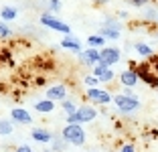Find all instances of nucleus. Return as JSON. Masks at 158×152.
Here are the masks:
<instances>
[{
	"label": "nucleus",
	"mask_w": 158,
	"mask_h": 152,
	"mask_svg": "<svg viewBox=\"0 0 158 152\" xmlns=\"http://www.w3.org/2000/svg\"><path fill=\"white\" fill-rule=\"evenodd\" d=\"M130 67L136 71V75H138V81H144L148 87L158 89V73L148 65V61H144V63H140V65L130 63Z\"/></svg>",
	"instance_id": "f257e3e1"
},
{
	"label": "nucleus",
	"mask_w": 158,
	"mask_h": 152,
	"mask_svg": "<svg viewBox=\"0 0 158 152\" xmlns=\"http://www.w3.org/2000/svg\"><path fill=\"white\" fill-rule=\"evenodd\" d=\"M61 136L65 138L67 144H73V146H83L85 144V130L81 124H67L61 132Z\"/></svg>",
	"instance_id": "f03ea898"
},
{
	"label": "nucleus",
	"mask_w": 158,
	"mask_h": 152,
	"mask_svg": "<svg viewBox=\"0 0 158 152\" xmlns=\"http://www.w3.org/2000/svg\"><path fill=\"white\" fill-rule=\"evenodd\" d=\"M98 118V110L93 106H81L77 108L75 114L67 116V124H87V122H93Z\"/></svg>",
	"instance_id": "7ed1b4c3"
},
{
	"label": "nucleus",
	"mask_w": 158,
	"mask_h": 152,
	"mask_svg": "<svg viewBox=\"0 0 158 152\" xmlns=\"http://www.w3.org/2000/svg\"><path fill=\"white\" fill-rule=\"evenodd\" d=\"M112 101L116 103V108L122 112V114H132V112H136L140 108L138 95H124V93H116Z\"/></svg>",
	"instance_id": "20e7f679"
},
{
	"label": "nucleus",
	"mask_w": 158,
	"mask_h": 152,
	"mask_svg": "<svg viewBox=\"0 0 158 152\" xmlns=\"http://www.w3.org/2000/svg\"><path fill=\"white\" fill-rule=\"evenodd\" d=\"M41 24H45L47 28H53L57 32H63V35H71V27L67 23H63L61 19H57L55 14L51 12H43L41 14Z\"/></svg>",
	"instance_id": "39448f33"
},
{
	"label": "nucleus",
	"mask_w": 158,
	"mask_h": 152,
	"mask_svg": "<svg viewBox=\"0 0 158 152\" xmlns=\"http://www.w3.org/2000/svg\"><path fill=\"white\" fill-rule=\"evenodd\" d=\"M85 97H87L91 103H95V106H107V103H112L114 95L107 89H102V87H89L87 91H85Z\"/></svg>",
	"instance_id": "423d86ee"
},
{
	"label": "nucleus",
	"mask_w": 158,
	"mask_h": 152,
	"mask_svg": "<svg viewBox=\"0 0 158 152\" xmlns=\"http://www.w3.org/2000/svg\"><path fill=\"white\" fill-rule=\"evenodd\" d=\"M120 59H122V53L118 47H103V49H99V61L106 63L107 67L116 65Z\"/></svg>",
	"instance_id": "0eeeda50"
},
{
	"label": "nucleus",
	"mask_w": 158,
	"mask_h": 152,
	"mask_svg": "<svg viewBox=\"0 0 158 152\" xmlns=\"http://www.w3.org/2000/svg\"><path fill=\"white\" fill-rule=\"evenodd\" d=\"M79 61H81L85 67H93L95 63H99V49L87 47L85 51H81V53H79Z\"/></svg>",
	"instance_id": "6e6552de"
},
{
	"label": "nucleus",
	"mask_w": 158,
	"mask_h": 152,
	"mask_svg": "<svg viewBox=\"0 0 158 152\" xmlns=\"http://www.w3.org/2000/svg\"><path fill=\"white\" fill-rule=\"evenodd\" d=\"M10 120L14 122V124H33V116L28 114L24 108H12V112H10Z\"/></svg>",
	"instance_id": "1a4fd4ad"
},
{
	"label": "nucleus",
	"mask_w": 158,
	"mask_h": 152,
	"mask_svg": "<svg viewBox=\"0 0 158 152\" xmlns=\"http://www.w3.org/2000/svg\"><path fill=\"white\" fill-rule=\"evenodd\" d=\"M65 97H67V87L63 85V83H57V85H53V87L47 89V99H51V101L59 99V101H63Z\"/></svg>",
	"instance_id": "9d476101"
},
{
	"label": "nucleus",
	"mask_w": 158,
	"mask_h": 152,
	"mask_svg": "<svg viewBox=\"0 0 158 152\" xmlns=\"http://www.w3.org/2000/svg\"><path fill=\"white\" fill-rule=\"evenodd\" d=\"M61 47L63 49H67V51H71V53H75V55H79L81 53V43H79V39H75L73 35H65V39L61 41Z\"/></svg>",
	"instance_id": "9b49d317"
},
{
	"label": "nucleus",
	"mask_w": 158,
	"mask_h": 152,
	"mask_svg": "<svg viewBox=\"0 0 158 152\" xmlns=\"http://www.w3.org/2000/svg\"><path fill=\"white\" fill-rule=\"evenodd\" d=\"M120 83L124 85V87H134V85H138V75H136V71L132 69H126L120 73Z\"/></svg>",
	"instance_id": "f8f14e48"
},
{
	"label": "nucleus",
	"mask_w": 158,
	"mask_h": 152,
	"mask_svg": "<svg viewBox=\"0 0 158 152\" xmlns=\"http://www.w3.org/2000/svg\"><path fill=\"white\" fill-rule=\"evenodd\" d=\"M31 136H33L35 142H41V144H47V142L53 140V132H49L47 128H35L31 132Z\"/></svg>",
	"instance_id": "ddd939ff"
},
{
	"label": "nucleus",
	"mask_w": 158,
	"mask_h": 152,
	"mask_svg": "<svg viewBox=\"0 0 158 152\" xmlns=\"http://www.w3.org/2000/svg\"><path fill=\"white\" fill-rule=\"evenodd\" d=\"M35 110L39 112V114H51L53 110H55V101L51 99H41L35 103Z\"/></svg>",
	"instance_id": "4468645a"
},
{
	"label": "nucleus",
	"mask_w": 158,
	"mask_h": 152,
	"mask_svg": "<svg viewBox=\"0 0 158 152\" xmlns=\"http://www.w3.org/2000/svg\"><path fill=\"white\" fill-rule=\"evenodd\" d=\"M19 16V10L14 8V6H4V8L0 10V19H2V23H8V20H14Z\"/></svg>",
	"instance_id": "2eb2a0df"
},
{
	"label": "nucleus",
	"mask_w": 158,
	"mask_h": 152,
	"mask_svg": "<svg viewBox=\"0 0 158 152\" xmlns=\"http://www.w3.org/2000/svg\"><path fill=\"white\" fill-rule=\"evenodd\" d=\"M87 47L103 49V47H106V39H103L102 35H89V37H87Z\"/></svg>",
	"instance_id": "dca6fc26"
},
{
	"label": "nucleus",
	"mask_w": 158,
	"mask_h": 152,
	"mask_svg": "<svg viewBox=\"0 0 158 152\" xmlns=\"http://www.w3.org/2000/svg\"><path fill=\"white\" fill-rule=\"evenodd\" d=\"M134 49H136V53H138L140 57H146V59L154 55V49H152L150 45H146V43H136Z\"/></svg>",
	"instance_id": "f3484780"
},
{
	"label": "nucleus",
	"mask_w": 158,
	"mask_h": 152,
	"mask_svg": "<svg viewBox=\"0 0 158 152\" xmlns=\"http://www.w3.org/2000/svg\"><path fill=\"white\" fill-rule=\"evenodd\" d=\"M53 148L51 150H55V152H65L67 150V146H69V144L65 142V138H63V136H53Z\"/></svg>",
	"instance_id": "a211bd4d"
},
{
	"label": "nucleus",
	"mask_w": 158,
	"mask_h": 152,
	"mask_svg": "<svg viewBox=\"0 0 158 152\" xmlns=\"http://www.w3.org/2000/svg\"><path fill=\"white\" fill-rule=\"evenodd\" d=\"M98 35H102L103 39H112V41H118V39H120V31H116V28H106V27L99 28Z\"/></svg>",
	"instance_id": "6ab92c4d"
},
{
	"label": "nucleus",
	"mask_w": 158,
	"mask_h": 152,
	"mask_svg": "<svg viewBox=\"0 0 158 152\" xmlns=\"http://www.w3.org/2000/svg\"><path fill=\"white\" fill-rule=\"evenodd\" d=\"M14 130V122L12 120H0V136H8Z\"/></svg>",
	"instance_id": "aec40b11"
},
{
	"label": "nucleus",
	"mask_w": 158,
	"mask_h": 152,
	"mask_svg": "<svg viewBox=\"0 0 158 152\" xmlns=\"http://www.w3.org/2000/svg\"><path fill=\"white\" fill-rule=\"evenodd\" d=\"M61 108L65 110V114H67V116H69V114H75V112H77V106H75L71 99H67V97L61 101Z\"/></svg>",
	"instance_id": "412c9836"
},
{
	"label": "nucleus",
	"mask_w": 158,
	"mask_h": 152,
	"mask_svg": "<svg viewBox=\"0 0 158 152\" xmlns=\"http://www.w3.org/2000/svg\"><path fill=\"white\" fill-rule=\"evenodd\" d=\"M83 85H85V87H99V79L98 77H95V75H85V77H83Z\"/></svg>",
	"instance_id": "4be33fe9"
},
{
	"label": "nucleus",
	"mask_w": 158,
	"mask_h": 152,
	"mask_svg": "<svg viewBox=\"0 0 158 152\" xmlns=\"http://www.w3.org/2000/svg\"><path fill=\"white\" fill-rule=\"evenodd\" d=\"M98 79H99V83H112L114 79H116V75H114V71H112V69H106Z\"/></svg>",
	"instance_id": "5701e85b"
},
{
	"label": "nucleus",
	"mask_w": 158,
	"mask_h": 152,
	"mask_svg": "<svg viewBox=\"0 0 158 152\" xmlns=\"http://www.w3.org/2000/svg\"><path fill=\"white\" fill-rule=\"evenodd\" d=\"M10 35H12L10 27H8L6 23H2V20H0V39H8Z\"/></svg>",
	"instance_id": "b1692460"
},
{
	"label": "nucleus",
	"mask_w": 158,
	"mask_h": 152,
	"mask_svg": "<svg viewBox=\"0 0 158 152\" xmlns=\"http://www.w3.org/2000/svg\"><path fill=\"white\" fill-rule=\"evenodd\" d=\"M106 69H110V67H107L106 63H102V61H99V63H95V65H93V75H95V77H99V75H102Z\"/></svg>",
	"instance_id": "393cba45"
},
{
	"label": "nucleus",
	"mask_w": 158,
	"mask_h": 152,
	"mask_svg": "<svg viewBox=\"0 0 158 152\" xmlns=\"http://www.w3.org/2000/svg\"><path fill=\"white\" fill-rule=\"evenodd\" d=\"M103 27H106V28H116V31H120L122 24H120V20H116V19H107L106 23H103Z\"/></svg>",
	"instance_id": "a878e982"
},
{
	"label": "nucleus",
	"mask_w": 158,
	"mask_h": 152,
	"mask_svg": "<svg viewBox=\"0 0 158 152\" xmlns=\"http://www.w3.org/2000/svg\"><path fill=\"white\" fill-rule=\"evenodd\" d=\"M61 10V0H49V12L55 14Z\"/></svg>",
	"instance_id": "bb28decb"
},
{
	"label": "nucleus",
	"mask_w": 158,
	"mask_h": 152,
	"mask_svg": "<svg viewBox=\"0 0 158 152\" xmlns=\"http://www.w3.org/2000/svg\"><path fill=\"white\" fill-rule=\"evenodd\" d=\"M128 4H132V6H146L148 2H152V0H126Z\"/></svg>",
	"instance_id": "cd10ccee"
},
{
	"label": "nucleus",
	"mask_w": 158,
	"mask_h": 152,
	"mask_svg": "<svg viewBox=\"0 0 158 152\" xmlns=\"http://www.w3.org/2000/svg\"><path fill=\"white\" fill-rule=\"evenodd\" d=\"M146 19H148V20H156L158 19V12L154 8H148V10H146Z\"/></svg>",
	"instance_id": "c85d7f7f"
},
{
	"label": "nucleus",
	"mask_w": 158,
	"mask_h": 152,
	"mask_svg": "<svg viewBox=\"0 0 158 152\" xmlns=\"http://www.w3.org/2000/svg\"><path fill=\"white\" fill-rule=\"evenodd\" d=\"M14 152H33V148H31V146H27V144H20V146H16V148H14Z\"/></svg>",
	"instance_id": "c756f323"
},
{
	"label": "nucleus",
	"mask_w": 158,
	"mask_h": 152,
	"mask_svg": "<svg viewBox=\"0 0 158 152\" xmlns=\"http://www.w3.org/2000/svg\"><path fill=\"white\" fill-rule=\"evenodd\" d=\"M120 150H122V152H136V148L132 146V144H124V146H122Z\"/></svg>",
	"instance_id": "7c9ffc66"
},
{
	"label": "nucleus",
	"mask_w": 158,
	"mask_h": 152,
	"mask_svg": "<svg viewBox=\"0 0 158 152\" xmlns=\"http://www.w3.org/2000/svg\"><path fill=\"white\" fill-rule=\"evenodd\" d=\"M122 93H124V95H136V93L132 91V87H124V91H122Z\"/></svg>",
	"instance_id": "2f4dec72"
},
{
	"label": "nucleus",
	"mask_w": 158,
	"mask_h": 152,
	"mask_svg": "<svg viewBox=\"0 0 158 152\" xmlns=\"http://www.w3.org/2000/svg\"><path fill=\"white\" fill-rule=\"evenodd\" d=\"M98 4H106V2H110V0H95Z\"/></svg>",
	"instance_id": "473e14b6"
},
{
	"label": "nucleus",
	"mask_w": 158,
	"mask_h": 152,
	"mask_svg": "<svg viewBox=\"0 0 158 152\" xmlns=\"http://www.w3.org/2000/svg\"><path fill=\"white\" fill-rule=\"evenodd\" d=\"M43 152H55V150H43Z\"/></svg>",
	"instance_id": "72a5a7b5"
},
{
	"label": "nucleus",
	"mask_w": 158,
	"mask_h": 152,
	"mask_svg": "<svg viewBox=\"0 0 158 152\" xmlns=\"http://www.w3.org/2000/svg\"><path fill=\"white\" fill-rule=\"evenodd\" d=\"M156 91H158V89H156Z\"/></svg>",
	"instance_id": "f704fd0d"
}]
</instances>
